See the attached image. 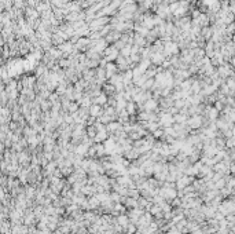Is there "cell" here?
<instances>
[{"mask_svg": "<svg viewBox=\"0 0 235 234\" xmlns=\"http://www.w3.org/2000/svg\"><path fill=\"white\" fill-rule=\"evenodd\" d=\"M182 2H186V3H190V2H191V0H182Z\"/></svg>", "mask_w": 235, "mask_h": 234, "instance_id": "18", "label": "cell"}, {"mask_svg": "<svg viewBox=\"0 0 235 234\" xmlns=\"http://www.w3.org/2000/svg\"><path fill=\"white\" fill-rule=\"evenodd\" d=\"M106 138H107V131H106V130L98 131V132H96V135H95V140H96V142H101V140L106 139Z\"/></svg>", "mask_w": 235, "mask_h": 234, "instance_id": "13", "label": "cell"}, {"mask_svg": "<svg viewBox=\"0 0 235 234\" xmlns=\"http://www.w3.org/2000/svg\"><path fill=\"white\" fill-rule=\"evenodd\" d=\"M120 54L122 57H125V58H129L131 55H132V46H129V44H127V46L124 47V48L120 51Z\"/></svg>", "mask_w": 235, "mask_h": 234, "instance_id": "11", "label": "cell"}, {"mask_svg": "<svg viewBox=\"0 0 235 234\" xmlns=\"http://www.w3.org/2000/svg\"><path fill=\"white\" fill-rule=\"evenodd\" d=\"M85 147H87L85 145H84V146H80V147L77 149V152H78V153H84V152H85Z\"/></svg>", "mask_w": 235, "mask_h": 234, "instance_id": "16", "label": "cell"}, {"mask_svg": "<svg viewBox=\"0 0 235 234\" xmlns=\"http://www.w3.org/2000/svg\"><path fill=\"white\" fill-rule=\"evenodd\" d=\"M103 114V110H102V106L101 105H96L94 103L92 106H89V116L91 117H95V119H98Z\"/></svg>", "mask_w": 235, "mask_h": 234, "instance_id": "4", "label": "cell"}, {"mask_svg": "<svg viewBox=\"0 0 235 234\" xmlns=\"http://www.w3.org/2000/svg\"><path fill=\"white\" fill-rule=\"evenodd\" d=\"M94 102L96 105H101V106H104V105L109 102V99H107V95L104 94V92H101V94L98 95V97H95V99H94Z\"/></svg>", "mask_w": 235, "mask_h": 234, "instance_id": "7", "label": "cell"}, {"mask_svg": "<svg viewBox=\"0 0 235 234\" xmlns=\"http://www.w3.org/2000/svg\"><path fill=\"white\" fill-rule=\"evenodd\" d=\"M154 135H155V137H161V135H162V131H161V130L154 131Z\"/></svg>", "mask_w": 235, "mask_h": 234, "instance_id": "17", "label": "cell"}, {"mask_svg": "<svg viewBox=\"0 0 235 234\" xmlns=\"http://www.w3.org/2000/svg\"><path fill=\"white\" fill-rule=\"evenodd\" d=\"M187 124H188L191 128H198L199 125H201V119H199L198 116H194L193 119H190V120L187 121Z\"/></svg>", "mask_w": 235, "mask_h": 234, "instance_id": "9", "label": "cell"}, {"mask_svg": "<svg viewBox=\"0 0 235 234\" xmlns=\"http://www.w3.org/2000/svg\"><path fill=\"white\" fill-rule=\"evenodd\" d=\"M104 69H106V77L107 79L113 77L114 75L118 73V66H117V63H114V62H107L106 66H104Z\"/></svg>", "mask_w": 235, "mask_h": 234, "instance_id": "3", "label": "cell"}, {"mask_svg": "<svg viewBox=\"0 0 235 234\" xmlns=\"http://www.w3.org/2000/svg\"><path fill=\"white\" fill-rule=\"evenodd\" d=\"M157 105H158V103H157V101L151 98V99H149V101L144 102L143 106H142V109H143L144 112H150V113H151V112H154L157 109Z\"/></svg>", "mask_w": 235, "mask_h": 234, "instance_id": "5", "label": "cell"}, {"mask_svg": "<svg viewBox=\"0 0 235 234\" xmlns=\"http://www.w3.org/2000/svg\"><path fill=\"white\" fill-rule=\"evenodd\" d=\"M103 92L106 95H111V94H114V92H117V90H116V87L113 84H104L103 85Z\"/></svg>", "mask_w": 235, "mask_h": 234, "instance_id": "10", "label": "cell"}, {"mask_svg": "<svg viewBox=\"0 0 235 234\" xmlns=\"http://www.w3.org/2000/svg\"><path fill=\"white\" fill-rule=\"evenodd\" d=\"M107 131L109 132H117V131H120L121 128H122V125H121V123H114V121H111V123L107 124Z\"/></svg>", "mask_w": 235, "mask_h": 234, "instance_id": "8", "label": "cell"}, {"mask_svg": "<svg viewBox=\"0 0 235 234\" xmlns=\"http://www.w3.org/2000/svg\"><path fill=\"white\" fill-rule=\"evenodd\" d=\"M103 55H104V61L106 62H113V61H116V59L120 57V51H118L117 48H116V46L114 44H111V46H109L107 48L104 50V52H103Z\"/></svg>", "mask_w": 235, "mask_h": 234, "instance_id": "1", "label": "cell"}, {"mask_svg": "<svg viewBox=\"0 0 235 234\" xmlns=\"http://www.w3.org/2000/svg\"><path fill=\"white\" fill-rule=\"evenodd\" d=\"M175 121L179 124H184L187 121V119H186V116L182 113V114H176V116H175Z\"/></svg>", "mask_w": 235, "mask_h": 234, "instance_id": "15", "label": "cell"}, {"mask_svg": "<svg viewBox=\"0 0 235 234\" xmlns=\"http://www.w3.org/2000/svg\"><path fill=\"white\" fill-rule=\"evenodd\" d=\"M158 117H160V121H158V123H160V127L167 128V127H170V125L175 123V117L170 113H165V112H164V113H161Z\"/></svg>", "mask_w": 235, "mask_h": 234, "instance_id": "2", "label": "cell"}, {"mask_svg": "<svg viewBox=\"0 0 235 234\" xmlns=\"http://www.w3.org/2000/svg\"><path fill=\"white\" fill-rule=\"evenodd\" d=\"M134 44L142 48V47H144V46L147 44V39L144 37V36H142V35H139V33H136V35L134 36Z\"/></svg>", "mask_w": 235, "mask_h": 234, "instance_id": "6", "label": "cell"}, {"mask_svg": "<svg viewBox=\"0 0 235 234\" xmlns=\"http://www.w3.org/2000/svg\"><path fill=\"white\" fill-rule=\"evenodd\" d=\"M80 110V107H78V103L77 102H70V105H69V107H68V112L69 113H77V112Z\"/></svg>", "mask_w": 235, "mask_h": 234, "instance_id": "14", "label": "cell"}, {"mask_svg": "<svg viewBox=\"0 0 235 234\" xmlns=\"http://www.w3.org/2000/svg\"><path fill=\"white\" fill-rule=\"evenodd\" d=\"M125 110L128 112V114H129V116L135 114V110H136V103H135L134 101L128 102V103H127V107H125Z\"/></svg>", "mask_w": 235, "mask_h": 234, "instance_id": "12", "label": "cell"}]
</instances>
